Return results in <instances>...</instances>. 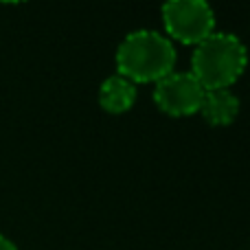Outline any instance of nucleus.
Segmentation results:
<instances>
[{"label": "nucleus", "mask_w": 250, "mask_h": 250, "mask_svg": "<svg viewBox=\"0 0 250 250\" xmlns=\"http://www.w3.org/2000/svg\"><path fill=\"white\" fill-rule=\"evenodd\" d=\"M248 64V51L244 42L233 33L213 31L195 46L191 57V75L204 90L230 88Z\"/></svg>", "instance_id": "f03ea898"}, {"label": "nucleus", "mask_w": 250, "mask_h": 250, "mask_svg": "<svg viewBox=\"0 0 250 250\" xmlns=\"http://www.w3.org/2000/svg\"><path fill=\"white\" fill-rule=\"evenodd\" d=\"M176 48L167 35L141 29L125 35L117 48L119 75L136 83H158L173 73Z\"/></svg>", "instance_id": "f257e3e1"}, {"label": "nucleus", "mask_w": 250, "mask_h": 250, "mask_svg": "<svg viewBox=\"0 0 250 250\" xmlns=\"http://www.w3.org/2000/svg\"><path fill=\"white\" fill-rule=\"evenodd\" d=\"M0 250H18V246H16V244H13L9 237L0 235Z\"/></svg>", "instance_id": "0eeeda50"}, {"label": "nucleus", "mask_w": 250, "mask_h": 250, "mask_svg": "<svg viewBox=\"0 0 250 250\" xmlns=\"http://www.w3.org/2000/svg\"><path fill=\"white\" fill-rule=\"evenodd\" d=\"M200 114H202L208 125H215V127L230 125L235 121V117L239 114V97L230 88L207 90L202 105H200Z\"/></svg>", "instance_id": "39448f33"}, {"label": "nucleus", "mask_w": 250, "mask_h": 250, "mask_svg": "<svg viewBox=\"0 0 250 250\" xmlns=\"http://www.w3.org/2000/svg\"><path fill=\"white\" fill-rule=\"evenodd\" d=\"M136 101V86L121 75L108 77L99 88V105L110 114H123L132 110Z\"/></svg>", "instance_id": "423d86ee"}, {"label": "nucleus", "mask_w": 250, "mask_h": 250, "mask_svg": "<svg viewBox=\"0 0 250 250\" xmlns=\"http://www.w3.org/2000/svg\"><path fill=\"white\" fill-rule=\"evenodd\" d=\"M163 22L167 35L198 46L215 29V13L204 0H173L163 7Z\"/></svg>", "instance_id": "7ed1b4c3"}, {"label": "nucleus", "mask_w": 250, "mask_h": 250, "mask_svg": "<svg viewBox=\"0 0 250 250\" xmlns=\"http://www.w3.org/2000/svg\"><path fill=\"white\" fill-rule=\"evenodd\" d=\"M204 92L207 90L191 73H171L156 83L154 101L169 117H189L200 112Z\"/></svg>", "instance_id": "20e7f679"}]
</instances>
